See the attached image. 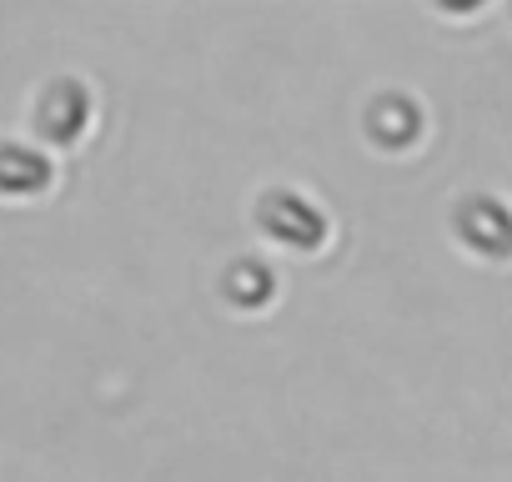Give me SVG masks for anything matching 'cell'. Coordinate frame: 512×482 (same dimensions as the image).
<instances>
[{
	"label": "cell",
	"mask_w": 512,
	"mask_h": 482,
	"mask_svg": "<svg viewBox=\"0 0 512 482\" xmlns=\"http://www.w3.org/2000/svg\"><path fill=\"white\" fill-rule=\"evenodd\" d=\"M31 126L46 146H76L91 126V91L76 81V76H56L36 91L31 101Z\"/></svg>",
	"instance_id": "1"
},
{
	"label": "cell",
	"mask_w": 512,
	"mask_h": 482,
	"mask_svg": "<svg viewBox=\"0 0 512 482\" xmlns=\"http://www.w3.org/2000/svg\"><path fill=\"white\" fill-rule=\"evenodd\" d=\"M457 236L482 257H512V211L492 196H467L457 206Z\"/></svg>",
	"instance_id": "2"
},
{
	"label": "cell",
	"mask_w": 512,
	"mask_h": 482,
	"mask_svg": "<svg viewBox=\"0 0 512 482\" xmlns=\"http://www.w3.org/2000/svg\"><path fill=\"white\" fill-rule=\"evenodd\" d=\"M56 181V166L41 146L0 141V201H31Z\"/></svg>",
	"instance_id": "3"
},
{
	"label": "cell",
	"mask_w": 512,
	"mask_h": 482,
	"mask_svg": "<svg viewBox=\"0 0 512 482\" xmlns=\"http://www.w3.org/2000/svg\"><path fill=\"white\" fill-rule=\"evenodd\" d=\"M256 216H262V226L267 231H277L287 247H317L322 241V216H317V206H307L297 191H272V196H262V206H256Z\"/></svg>",
	"instance_id": "4"
},
{
	"label": "cell",
	"mask_w": 512,
	"mask_h": 482,
	"mask_svg": "<svg viewBox=\"0 0 512 482\" xmlns=\"http://www.w3.org/2000/svg\"><path fill=\"white\" fill-rule=\"evenodd\" d=\"M367 126H372V141H377V146H407V141H417L422 116H417L412 101H402V96H382V101L372 106Z\"/></svg>",
	"instance_id": "5"
},
{
	"label": "cell",
	"mask_w": 512,
	"mask_h": 482,
	"mask_svg": "<svg viewBox=\"0 0 512 482\" xmlns=\"http://www.w3.org/2000/svg\"><path fill=\"white\" fill-rule=\"evenodd\" d=\"M272 272L262 267V262H236L231 272H226V297L236 302V307H262L267 297H272Z\"/></svg>",
	"instance_id": "6"
}]
</instances>
